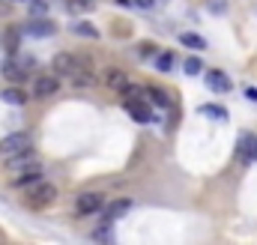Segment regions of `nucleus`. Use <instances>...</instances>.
<instances>
[{
	"label": "nucleus",
	"mask_w": 257,
	"mask_h": 245,
	"mask_svg": "<svg viewBox=\"0 0 257 245\" xmlns=\"http://www.w3.org/2000/svg\"><path fill=\"white\" fill-rule=\"evenodd\" d=\"M57 200V188L45 180H36V183L24 185V203L30 209H42V206H51Z\"/></svg>",
	"instance_id": "nucleus-1"
},
{
	"label": "nucleus",
	"mask_w": 257,
	"mask_h": 245,
	"mask_svg": "<svg viewBox=\"0 0 257 245\" xmlns=\"http://www.w3.org/2000/svg\"><path fill=\"white\" fill-rule=\"evenodd\" d=\"M30 147H33V138H30L27 132L9 135V138H3V141H0V159H12V156L24 153V150H30Z\"/></svg>",
	"instance_id": "nucleus-2"
},
{
	"label": "nucleus",
	"mask_w": 257,
	"mask_h": 245,
	"mask_svg": "<svg viewBox=\"0 0 257 245\" xmlns=\"http://www.w3.org/2000/svg\"><path fill=\"white\" fill-rule=\"evenodd\" d=\"M75 209L78 215H93V212H102L105 209V197L99 191H84L75 197Z\"/></svg>",
	"instance_id": "nucleus-3"
},
{
	"label": "nucleus",
	"mask_w": 257,
	"mask_h": 245,
	"mask_svg": "<svg viewBox=\"0 0 257 245\" xmlns=\"http://www.w3.org/2000/svg\"><path fill=\"white\" fill-rule=\"evenodd\" d=\"M51 66H54V72H57V75H63V78H72V75H75V72H81L87 63L81 60V57H75V54H57Z\"/></svg>",
	"instance_id": "nucleus-4"
},
{
	"label": "nucleus",
	"mask_w": 257,
	"mask_h": 245,
	"mask_svg": "<svg viewBox=\"0 0 257 245\" xmlns=\"http://www.w3.org/2000/svg\"><path fill=\"white\" fill-rule=\"evenodd\" d=\"M33 165H39V159L33 156V147L24 150V153H18V156H12V159H6V171H9L12 177L21 174V171H27V168H33Z\"/></svg>",
	"instance_id": "nucleus-5"
},
{
	"label": "nucleus",
	"mask_w": 257,
	"mask_h": 245,
	"mask_svg": "<svg viewBox=\"0 0 257 245\" xmlns=\"http://www.w3.org/2000/svg\"><path fill=\"white\" fill-rule=\"evenodd\" d=\"M21 33H27V36H36V39H45V36H54V33H57V24H54V21H45V18H39V21H27V24L21 27Z\"/></svg>",
	"instance_id": "nucleus-6"
},
{
	"label": "nucleus",
	"mask_w": 257,
	"mask_h": 245,
	"mask_svg": "<svg viewBox=\"0 0 257 245\" xmlns=\"http://www.w3.org/2000/svg\"><path fill=\"white\" fill-rule=\"evenodd\" d=\"M203 81H206V87H209L212 93H230V87H233L230 78H227L224 72H218V69H209Z\"/></svg>",
	"instance_id": "nucleus-7"
},
{
	"label": "nucleus",
	"mask_w": 257,
	"mask_h": 245,
	"mask_svg": "<svg viewBox=\"0 0 257 245\" xmlns=\"http://www.w3.org/2000/svg\"><path fill=\"white\" fill-rule=\"evenodd\" d=\"M57 87H60V81H57L54 75H42V78H36V84H33V96H36V99H45V96L57 93Z\"/></svg>",
	"instance_id": "nucleus-8"
},
{
	"label": "nucleus",
	"mask_w": 257,
	"mask_h": 245,
	"mask_svg": "<svg viewBox=\"0 0 257 245\" xmlns=\"http://www.w3.org/2000/svg\"><path fill=\"white\" fill-rule=\"evenodd\" d=\"M105 84H108V90L123 93V90L128 87V75L123 72V69H114V66H111V69L105 72Z\"/></svg>",
	"instance_id": "nucleus-9"
},
{
	"label": "nucleus",
	"mask_w": 257,
	"mask_h": 245,
	"mask_svg": "<svg viewBox=\"0 0 257 245\" xmlns=\"http://www.w3.org/2000/svg\"><path fill=\"white\" fill-rule=\"evenodd\" d=\"M3 78H9L12 84H21V81H27V69L18 60H6L3 63Z\"/></svg>",
	"instance_id": "nucleus-10"
},
{
	"label": "nucleus",
	"mask_w": 257,
	"mask_h": 245,
	"mask_svg": "<svg viewBox=\"0 0 257 245\" xmlns=\"http://www.w3.org/2000/svg\"><path fill=\"white\" fill-rule=\"evenodd\" d=\"M36 180H42V165H33V168H27V171H21V174H15V177H12V185H18V188H24V185L36 183Z\"/></svg>",
	"instance_id": "nucleus-11"
},
{
	"label": "nucleus",
	"mask_w": 257,
	"mask_h": 245,
	"mask_svg": "<svg viewBox=\"0 0 257 245\" xmlns=\"http://www.w3.org/2000/svg\"><path fill=\"white\" fill-rule=\"evenodd\" d=\"M69 84H72V87H93V84H96V75H93L90 66H84L81 72H75V75L69 78Z\"/></svg>",
	"instance_id": "nucleus-12"
},
{
	"label": "nucleus",
	"mask_w": 257,
	"mask_h": 245,
	"mask_svg": "<svg viewBox=\"0 0 257 245\" xmlns=\"http://www.w3.org/2000/svg\"><path fill=\"white\" fill-rule=\"evenodd\" d=\"M128 206H132L128 200H120V203H111V206L105 209V221H102V224H111V221H117V218H120L123 212H128Z\"/></svg>",
	"instance_id": "nucleus-13"
},
{
	"label": "nucleus",
	"mask_w": 257,
	"mask_h": 245,
	"mask_svg": "<svg viewBox=\"0 0 257 245\" xmlns=\"http://www.w3.org/2000/svg\"><path fill=\"white\" fill-rule=\"evenodd\" d=\"M0 99L9 102V105H24V102H27V93H24L21 87H9V90L0 93Z\"/></svg>",
	"instance_id": "nucleus-14"
},
{
	"label": "nucleus",
	"mask_w": 257,
	"mask_h": 245,
	"mask_svg": "<svg viewBox=\"0 0 257 245\" xmlns=\"http://www.w3.org/2000/svg\"><path fill=\"white\" fill-rule=\"evenodd\" d=\"M126 108H128V114H132L135 120H141V122L153 120V114L147 111V105H144V102H126Z\"/></svg>",
	"instance_id": "nucleus-15"
},
{
	"label": "nucleus",
	"mask_w": 257,
	"mask_h": 245,
	"mask_svg": "<svg viewBox=\"0 0 257 245\" xmlns=\"http://www.w3.org/2000/svg\"><path fill=\"white\" fill-rule=\"evenodd\" d=\"M254 147H257V141L251 138V135H245L242 144H239V156H242V162H254Z\"/></svg>",
	"instance_id": "nucleus-16"
},
{
	"label": "nucleus",
	"mask_w": 257,
	"mask_h": 245,
	"mask_svg": "<svg viewBox=\"0 0 257 245\" xmlns=\"http://www.w3.org/2000/svg\"><path fill=\"white\" fill-rule=\"evenodd\" d=\"M180 42H183L186 48H194V51H203V48H206V42H203L197 33H183V36H180Z\"/></svg>",
	"instance_id": "nucleus-17"
},
{
	"label": "nucleus",
	"mask_w": 257,
	"mask_h": 245,
	"mask_svg": "<svg viewBox=\"0 0 257 245\" xmlns=\"http://www.w3.org/2000/svg\"><path fill=\"white\" fill-rule=\"evenodd\" d=\"M120 96H123L126 102H144V99H147V90H141V87H135V84H128V87L123 90V93H120Z\"/></svg>",
	"instance_id": "nucleus-18"
},
{
	"label": "nucleus",
	"mask_w": 257,
	"mask_h": 245,
	"mask_svg": "<svg viewBox=\"0 0 257 245\" xmlns=\"http://www.w3.org/2000/svg\"><path fill=\"white\" fill-rule=\"evenodd\" d=\"M147 96L153 99V105H159V108H168V96H165L159 87H150V90H147Z\"/></svg>",
	"instance_id": "nucleus-19"
},
{
	"label": "nucleus",
	"mask_w": 257,
	"mask_h": 245,
	"mask_svg": "<svg viewBox=\"0 0 257 245\" xmlns=\"http://www.w3.org/2000/svg\"><path fill=\"white\" fill-rule=\"evenodd\" d=\"M75 33H78V36H87V39H96V36H99V30H96L93 24H87V21H84V24H78V27H75Z\"/></svg>",
	"instance_id": "nucleus-20"
},
{
	"label": "nucleus",
	"mask_w": 257,
	"mask_h": 245,
	"mask_svg": "<svg viewBox=\"0 0 257 245\" xmlns=\"http://www.w3.org/2000/svg\"><path fill=\"white\" fill-rule=\"evenodd\" d=\"M30 15H48V3L45 0H30Z\"/></svg>",
	"instance_id": "nucleus-21"
},
{
	"label": "nucleus",
	"mask_w": 257,
	"mask_h": 245,
	"mask_svg": "<svg viewBox=\"0 0 257 245\" xmlns=\"http://www.w3.org/2000/svg\"><path fill=\"white\" fill-rule=\"evenodd\" d=\"M200 114H206V117H215V120H227V111H224V108H212V105L200 108Z\"/></svg>",
	"instance_id": "nucleus-22"
},
{
	"label": "nucleus",
	"mask_w": 257,
	"mask_h": 245,
	"mask_svg": "<svg viewBox=\"0 0 257 245\" xmlns=\"http://www.w3.org/2000/svg\"><path fill=\"white\" fill-rule=\"evenodd\" d=\"M171 66H174V57H171L168 51H162V54L156 57V69H162V72H168Z\"/></svg>",
	"instance_id": "nucleus-23"
},
{
	"label": "nucleus",
	"mask_w": 257,
	"mask_h": 245,
	"mask_svg": "<svg viewBox=\"0 0 257 245\" xmlns=\"http://www.w3.org/2000/svg\"><path fill=\"white\" fill-rule=\"evenodd\" d=\"M186 72H189V75H200V72H203L200 60H197V57H189V60H186Z\"/></svg>",
	"instance_id": "nucleus-24"
},
{
	"label": "nucleus",
	"mask_w": 257,
	"mask_h": 245,
	"mask_svg": "<svg viewBox=\"0 0 257 245\" xmlns=\"http://www.w3.org/2000/svg\"><path fill=\"white\" fill-rule=\"evenodd\" d=\"M156 51H159V48H156L153 42H141V45H138V54H141V57H153Z\"/></svg>",
	"instance_id": "nucleus-25"
},
{
	"label": "nucleus",
	"mask_w": 257,
	"mask_h": 245,
	"mask_svg": "<svg viewBox=\"0 0 257 245\" xmlns=\"http://www.w3.org/2000/svg\"><path fill=\"white\" fill-rule=\"evenodd\" d=\"M209 12H215V15L227 12V0H209Z\"/></svg>",
	"instance_id": "nucleus-26"
},
{
	"label": "nucleus",
	"mask_w": 257,
	"mask_h": 245,
	"mask_svg": "<svg viewBox=\"0 0 257 245\" xmlns=\"http://www.w3.org/2000/svg\"><path fill=\"white\" fill-rule=\"evenodd\" d=\"M93 239H108V224L99 227V230H93Z\"/></svg>",
	"instance_id": "nucleus-27"
},
{
	"label": "nucleus",
	"mask_w": 257,
	"mask_h": 245,
	"mask_svg": "<svg viewBox=\"0 0 257 245\" xmlns=\"http://www.w3.org/2000/svg\"><path fill=\"white\" fill-rule=\"evenodd\" d=\"M72 3H75V9H93L90 0H72Z\"/></svg>",
	"instance_id": "nucleus-28"
},
{
	"label": "nucleus",
	"mask_w": 257,
	"mask_h": 245,
	"mask_svg": "<svg viewBox=\"0 0 257 245\" xmlns=\"http://www.w3.org/2000/svg\"><path fill=\"white\" fill-rule=\"evenodd\" d=\"M135 3H138L141 9H153V6H156V0H135Z\"/></svg>",
	"instance_id": "nucleus-29"
},
{
	"label": "nucleus",
	"mask_w": 257,
	"mask_h": 245,
	"mask_svg": "<svg viewBox=\"0 0 257 245\" xmlns=\"http://www.w3.org/2000/svg\"><path fill=\"white\" fill-rule=\"evenodd\" d=\"M245 96H248V99H254V102H257V87H245Z\"/></svg>",
	"instance_id": "nucleus-30"
},
{
	"label": "nucleus",
	"mask_w": 257,
	"mask_h": 245,
	"mask_svg": "<svg viewBox=\"0 0 257 245\" xmlns=\"http://www.w3.org/2000/svg\"><path fill=\"white\" fill-rule=\"evenodd\" d=\"M12 3H24V0H12Z\"/></svg>",
	"instance_id": "nucleus-31"
},
{
	"label": "nucleus",
	"mask_w": 257,
	"mask_h": 245,
	"mask_svg": "<svg viewBox=\"0 0 257 245\" xmlns=\"http://www.w3.org/2000/svg\"><path fill=\"white\" fill-rule=\"evenodd\" d=\"M254 159H257V147H254Z\"/></svg>",
	"instance_id": "nucleus-32"
}]
</instances>
